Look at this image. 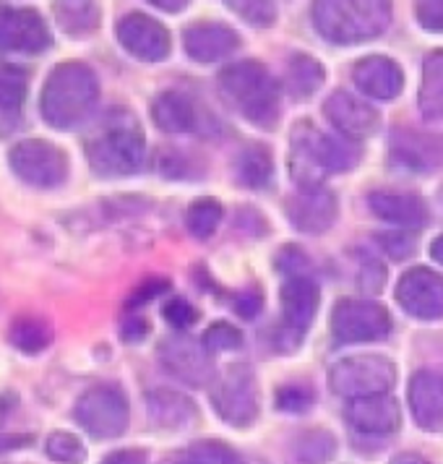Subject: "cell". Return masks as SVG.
<instances>
[{
    "instance_id": "cell-1",
    "label": "cell",
    "mask_w": 443,
    "mask_h": 464,
    "mask_svg": "<svg viewBox=\"0 0 443 464\" xmlns=\"http://www.w3.org/2000/svg\"><path fill=\"white\" fill-rule=\"evenodd\" d=\"M86 160L100 178L136 175L147 160V139L128 110H110L86 139Z\"/></svg>"
},
{
    "instance_id": "cell-2",
    "label": "cell",
    "mask_w": 443,
    "mask_h": 464,
    "mask_svg": "<svg viewBox=\"0 0 443 464\" xmlns=\"http://www.w3.org/2000/svg\"><path fill=\"white\" fill-rule=\"evenodd\" d=\"M100 100L97 73L82 61H65L55 65L43 84L40 115L50 128L71 130L89 121Z\"/></svg>"
},
{
    "instance_id": "cell-3",
    "label": "cell",
    "mask_w": 443,
    "mask_h": 464,
    "mask_svg": "<svg viewBox=\"0 0 443 464\" xmlns=\"http://www.w3.org/2000/svg\"><path fill=\"white\" fill-rule=\"evenodd\" d=\"M293 157L290 168L300 188H321L323 178L332 172H347L360 162V151L344 136L321 133L308 123L293 128Z\"/></svg>"
},
{
    "instance_id": "cell-4",
    "label": "cell",
    "mask_w": 443,
    "mask_h": 464,
    "mask_svg": "<svg viewBox=\"0 0 443 464\" xmlns=\"http://www.w3.org/2000/svg\"><path fill=\"white\" fill-rule=\"evenodd\" d=\"M311 16L326 43L358 44L389 29L391 5L383 0H321L311 8Z\"/></svg>"
},
{
    "instance_id": "cell-5",
    "label": "cell",
    "mask_w": 443,
    "mask_h": 464,
    "mask_svg": "<svg viewBox=\"0 0 443 464\" xmlns=\"http://www.w3.org/2000/svg\"><path fill=\"white\" fill-rule=\"evenodd\" d=\"M219 92L225 100L258 128L279 123V86L258 61H240L219 73Z\"/></svg>"
},
{
    "instance_id": "cell-6",
    "label": "cell",
    "mask_w": 443,
    "mask_h": 464,
    "mask_svg": "<svg viewBox=\"0 0 443 464\" xmlns=\"http://www.w3.org/2000/svg\"><path fill=\"white\" fill-rule=\"evenodd\" d=\"M8 168L14 175L32 188H61L68 178V154L53 141L24 139L8 151Z\"/></svg>"
},
{
    "instance_id": "cell-7",
    "label": "cell",
    "mask_w": 443,
    "mask_h": 464,
    "mask_svg": "<svg viewBox=\"0 0 443 464\" xmlns=\"http://www.w3.org/2000/svg\"><path fill=\"white\" fill-rule=\"evenodd\" d=\"M397 381L394 362L383 355H355V358L339 360L329 371V386L339 397H373V394H389V389Z\"/></svg>"
},
{
    "instance_id": "cell-8",
    "label": "cell",
    "mask_w": 443,
    "mask_h": 464,
    "mask_svg": "<svg viewBox=\"0 0 443 464\" xmlns=\"http://www.w3.org/2000/svg\"><path fill=\"white\" fill-rule=\"evenodd\" d=\"M211 404L225 422L235 428H248L258 418L254 371L246 362L227 365L211 381Z\"/></svg>"
},
{
    "instance_id": "cell-9",
    "label": "cell",
    "mask_w": 443,
    "mask_h": 464,
    "mask_svg": "<svg viewBox=\"0 0 443 464\" xmlns=\"http://www.w3.org/2000/svg\"><path fill=\"white\" fill-rule=\"evenodd\" d=\"M73 418L94 439H118L126 433L130 410L123 389L102 383L91 386L79 397L73 407Z\"/></svg>"
},
{
    "instance_id": "cell-10",
    "label": "cell",
    "mask_w": 443,
    "mask_h": 464,
    "mask_svg": "<svg viewBox=\"0 0 443 464\" xmlns=\"http://www.w3.org/2000/svg\"><path fill=\"white\" fill-rule=\"evenodd\" d=\"M332 332L339 342L355 344V342H379L391 332L389 311L371 303V300H339L332 311Z\"/></svg>"
},
{
    "instance_id": "cell-11",
    "label": "cell",
    "mask_w": 443,
    "mask_h": 464,
    "mask_svg": "<svg viewBox=\"0 0 443 464\" xmlns=\"http://www.w3.org/2000/svg\"><path fill=\"white\" fill-rule=\"evenodd\" d=\"M115 37L123 44L128 55L144 63H159L172 50V40L165 24H159L141 11H130L126 16H120L115 24Z\"/></svg>"
},
{
    "instance_id": "cell-12",
    "label": "cell",
    "mask_w": 443,
    "mask_h": 464,
    "mask_svg": "<svg viewBox=\"0 0 443 464\" xmlns=\"http://www.w3.org/2000/svg\"><path fill=\"white\" fill-rule=\"evenodd\" d=\"M50 44V29L34 8L0 5V50L40 55Z\"/></svg>"
},
{
    "instance_id": "cell-13",
    "label": "cell",
    "mask_w": 443,
    "mask_h": 464,
    "mask_svg": "<svg viewBox=\"0 0 443 464\" xmlns=\"http://www.w3.org/2000/svg\"><path fill=\"white\" fill-rule=\"evenodd\" d=\"M279 300H282V334L287 337V344L293 350L313 324L318 311V285L308 276L293 275L282 285Z\"/></svg>"
},
{
    "instance_id": "cell-14",
    "label": "cell",
    "mask_w": 443,
    "mask_h": 464,
    "mask_svg": "<svg viewBox=\"0 0 443 464\" xmlns=\"http://www.w3.org/2000/svg\"><path fill=\"white\" fill-rule=\"evenodd\" d=\"M397 300L409 316L422 321L443 318V276L428 266L404 272L397 285Z\"/></svg>"
},
{
    "instance_id": "cell-15",
    "label": "cell",
    "mask_w": 443,
    "mask_h": 464,
    "mask_svg": "<svg viewBox=\"0 0 443 464\" xmlns=\"http://www.w3.org/2000/svg\"><path fill=\"white\" fill-rule=\"evenodd\" d=\"M159 360L165 371L172 373L175 379L186 381L190 386H207L214 379L211 358L204 344L193 342L186 334L168 337L159 344Z\"/></svg>"
},
{
    "instance_id": "cell-16",
    "label": "cell",
    "mask_w": 443,
    "mask_h": 464,
    "mask_svg": "<svg viewBox=\"0 0 443 464\" xmlns=\"http://www.w3.org/2000/svg\"><path fill=\"white\" fill-rule=\"evenodd\" d=\"M323 115L347 139H368L380 128V115L350 92H334L323 102Z\"/></svg>"
},
{
    "instance_id": "cell-17",
    "label": "cell",
    "mask_w": 443,
    "mask_h": 464,
    "mask_svg": "<svg viewBox=\"0 0 443 464\" xmlns=\"http://www.w3.org/2000/svg\"><path fill=\"white\" fill-rule=\"evenodd\" d=\"M339 214L337 196L332 190L321 188H300L287 201V217L293 222V227L308 235L329 230L334 225Z\"/></svg>"
},
{
    "instance_id": "cell-18",
    "label": "cell",
    "mask_w": 443,
    "mask_h": 464,
    "mask_svg": "<svg viewBox=\"0 0 443 464\" xmlns=\"http://www.w3.org/2000/svg\"><path fill=\"white\" fill-rule=\"evenodd\" d=\"M183 44L188 58L196 63H217L227 55H233L240 47V37L233 26L219 22H198L186 29Z\"/></svg>"
},
{
    "instance_id": "cell-19",
    "label": "cell",
    "mask_w": 443,
    "mask_h": 464,
    "mask_svg": "<svg viewBox=\"0 0 443 464\" xmlns=\"http://www.w3.org/2000/svg\"><path fill=\"white\" fill-rule=\"evenodd\" d=\"M347 420L360 433H373V436L394 433L401 425L400 401L394 400L391 394L360 397V400L350 401Z\"/></svg>"
},
{
    "instance_id": "cell-20",
    "label": "cell",
    "mask_w": 443,
    "mask_h": 464,
    "mask_svg": "<svg viewBox=\"0 0 443 464\" xmlns=\"http://www.w3.org/2000/svg\"><path fill=\"white\" fill-rule=\"evenodd\" d=\"M409 407L420 428L443 430V373L418 371L409 381Z\"/></svg>"
},
{
    "instance_id": "cell-21",
    "label": "cell",
    "mask_w": 443,
    "mask_h": 464,
    "mask_svg": "<svg viewBox=\"0 0 443 464\" xmlns=\"http://www.w3.org/2000/svg\"><path fill=\"white\" fill-rule=\"evenodd\" d=\"M352 79L362 94L376 97V100H394L404 86V73L397 61L383 58V55H368L362 58L355 71Z\"/></svg>"
},
{
    "instance_id": "cell-22",
    "label": "cell",
    "mask_w": 443,
    "mask_h": 464,
    "mask_svg": "<svg viewBox=\"0 0 443 464\" xmlns=\"http://www.w3.org/2000/svg\"><path fill=\"white\" fill-rule=\"evenodd\" d=\"M29 94V71L16 63H0V136L22 126L24 102Z\"/></svg>"
},
{
    "instance_id": "cell-23",
    "label": "cell",
    "mask_w": 443,
    "mask_h": 464,
    "mask_svg": "<svg viewBox=\"0 0 443 464\" xmlns=\"http://www.w3.org/2000/svg\"><path fill=\"white\" fill-rule=\"evenodd\" d=\"M371 211L400 227H422L428 222V209L412 193H394V190H376L368 196Z\"/></svg>"
},
{
    "instance_id": "cell-24",
    "label": "cell",
    "mask_w": 443,
    "mask_h": 464,
    "mask_svg": "<svg viewBox=\"0 0 443 464\" xmlns=\"http://www.w3.org/2000/svg\"><path fill=\"white\" fill-rule=\"evenodd\" d=\"M147 410L151 422L159 428H168V430H183L198 420L196 404L188 397H183L178 392H168V389L147 394Z\"/></svg>"
},
{
    "instance_id": "cell-25",
    "label": "cell",
    "mask_w": 443,
    "mask_h": 464,
    "mask_svg": "<svg viewBox=\"0 0 443 464\" xmlns=\"http://www.w3.org/2000/svg\"><path fill=\"white\" fill-rule=\"evenodd\" d=\"M151 121L165 133H190L198 128V112L186 94L162 92L151 102Z\"/></svg>"
},
{
    "instance_id": "cell-26",
    "label": "cell",
    "mask_w": 443,
    "mask_h": 464,
    "mask_svg": "<svg viewBox=\"0 0 443 464\" xmlns=\"http://www.w3.org/2000/svg\"><path fill=\"white\" fill-rule=\"evenodd\" d=\"M235 178L246 188H266L274 178V165H272L269 149L264 144H251V147L243 149L235 160Z\"/></svg>"
},
{
    "instance_id": "cell-27",
    "label": "cell",
    "mask_w": 443,
    "mask_h": 464,
    "mask_svg": "<svg viewBox=\"0 0 443 464\" xmlns=\"http://www.w3.org/2000/svg\"><path fill=\"white\" fill-rule=\"evenodd\" d=\"M420 110L428 121L443 118V50H436L422 65Z\"/></svg>"
},
{
    "instance_id": "cell-28",
    "label": "cell",
    "mask_w": 443,
    "mask_h": 464,
    "mask_svg": "<svg viewBox=\"0 0 443 464\" xmlns=\"http://www.w3.org/2000/svg\"><path fill=\"white\" fill-rule=\"evenodd\" d=\"M337 457V439L326 428L303 430L293 443L295 464H329Z\"/></svg>"
},
{
    "instance_id": "cell-29",
    "label": "cell",
    "mask_w": 443,
    "mask_h": 464,
    "mask_svg": "<svg viewBox=\"0 0 443 464\" xmlns=\"http://www.w3.org/2000/svg\"><path fill=\"white\" fill-rule=\"evenodd\" d=\"M55 22L71 37L91 34L100 26V5L94 3H55Z\"/></svg>"
},
{
    "instance_id": "cell-30",
    "label": "cell",
    "mask_w": 443,
    "mask_h": 464,
    "mask_svg": "<svg viewBox=\"0 0 443 464\" xmlns=\"http://www.w3.org/2000/svg\"><path fill=\"white\" fill-rule=\"evenodd\" d=\"M323 79H326L323 65L318 63L316 58L297 53L287 61V89H290V94H295L300 100L311 97L318 86L323 84Z\"/></svg>"
},
{
    "instance_id": "cell-31",
    "label": "cell",
    "mask_w": 443,
    "mask_h": 464,
    "mask_svg": "<svg viewBox=\"0 0 443 464\" xmlns=\"http://www.w3.org/2000/svg\"><path fill=\"white\" fill-rule=\"evenodd\" d=\"M8 339H11V344H14L19 353H24V355H40L43 350H47L53 334H50V326H47L44 321L24 316L16 318V321L11 324Z\"/></svg>"
},
{
    "instance_id": "cell-32",
    "label": "cell",
    "mask_w": 443,
    "mask_h": 464,
    "mask_svg": "<svg viewBox=\"0 0 443 464\" xmlns=\"http://www.w3.org/2000/svg\"><path fill=\"white\" fill-rule=\"evenodd\" d=\"M222 204L217 201V198H198V201H193L188 209V230L193 237H198V240H207L214 235V230L219 227V222H222Z\"/></svg>"
},
{
    "instance_id": "cell-33",
    "label": "cell",
    "mask_w": 443,
    "mask_h": 464,
    "mask_svg": "<svg viewBox=\"0 0 443 464\" xmlns=\"http://www.w3.org/2000/svg\"><path fill=\"white\" fill-rule=\"evenodd\" d=\"M44 454L53 459V462L61 464H84L86 462V446L79 436L73 433H50L47 443H44Z\"/></svg>"
},
{
    "instance_id": "cell-34",
    "label": "cell",
    "mask_w": 443,
    "mask_h": 464,
    "mask_svg": "<svg viewBox=\"0 0 443 464\" xmlns=\"http://www.w3.org/2000/svg\"><path fill=\"white\" fill-rule=\"evenodd\" d=\"M186 464H243L240 454L225 441H196L186 451Z\"/></svg>"
},
{
    "instance_id": "cell-35",
    "label": "cell",
    "mask_w": 443,
    "mask_h": 464,
    "mask_svg": "<svg viewBox=\"0 0 443 464\" xmlns=\"http://www.w3.org/2000/svg\"><path fill=\"white\" fill-rule=\"evenodd\" d=\"M201 344L207 347L209 355H214V353H230V350H240L243 347V334H240V329H235L233 324L217 321V324H211L209 329L204 332Z\"/></svg>"
},
{
    "instance_id": "cell-36",
    "label": "cell",
    "mask_w": 443,
    "mask_h": 464,
    "mask_svg": "<svg viewBox=\"0 0 443 464\" xmlns=\"http://www.w3.org/2000/svg\"><path fill=\"white\" fill-rule=\"evenodd\" d=\"M227 8H233L235 14L251 26H272L276 22V5L274 3H264V0H230Z\"/></svg>"
},
{
    "instance_id": "cell-37",
    "label": "cell",
    "mask_w": 443,
    "mask_h": 464,
    "mask_svg": "<svg viewBox=\"0 0 443 464\" xmlns=\"http://www.w3.org/2000/svg\"><path fill=\"white\" fill-rule=\"evenodd\" d=\"M316 401V394L311 386H303V383H287L276 392V407L282 412H308Z\"/></svg>"
},
{
    "instance_id": "cell-38",
    "label": "cell",
    "mask_w": 443,
    "mask_h": 464,
    "mask_svg": "<svg viewBox=\"0 0 443 464\" xmlns=\"http://www.w3.org/2000/svg\"><path fill=\"white\" fill-rule=\"evenodd\" d=\"M162 316L168 318V324H172L175 329H188V326H193V321L198 318V311L190 305L188 300L175 297V300H168V303H165Z\"/></svg>"
},
{
    "instance_id": "cell-39",
    "label": "cell",
    "mask_w": 443,
    "mask_h": 464,
    "mask_svg": "<svg viewBox=\"0 0 443 464\" xmlns=\"http://www.w3.org/2000/svg\"><path fill=\"white\" fill-rule=\"evenodd\" d=\"M376 240H379L380 248L391 256V258H407V256H412V251H415V237L412 235H404V232H383Z\"/></svg>"
},
{
    "instance_id": "cell-40",
    "label": "cell",
    "mask_w": 443,
    "mask_h": 464,
    "mask_svg": "<svg viewBox=\"0 0 443 464\" xmlns=\"http://www.w3.org/2000/svg\"><path fill=\"white\" fill-rule=\"evenodd\" d=\"M233 308L237 311V316L255 318L261 314V308H264V295H261V290H258V287H248V290L237 293L233 300Z\"/></svg>"
},
{
    "instance_id": "cell-41",
    "label": "cell",
    "mask_w": 443,
    "mask_h": 464,
    "mask_svg": "<svg viewBox=\"0 0 443 464\" xmlns=\"http://www.w3.org/2000/svg\"><path fill=\"white\" fill-rule=\"evenodd\" d=\"M169 282L168 279H147L136 287V293L128 297V308H139V305H147L149 300L159 297L162 293H168Z\"/></svg>"
},
{
    "instance_id": "cell-42",
    "label": "cell",
    "mask_w": 443,
    "mask_h": 464,
    "mask_svg": "<svg viewBox=\"0 0 443 464\" xmlns=\"http://www.w3.org/2000/svg\"><path fill=\"white\" fill-rule=\"evenodd\" d=\"M360 290L362 293H380L383 282H386V269L380 266L379 261H365L358 275Z\"/></svg>"
},
{
    "instance_id": "cell-43",
    "label": "cell",
    "mask_w": 443,
    "mask_h": 464,
    "mask_svg": "<svg viewBox=\"0 0 443 464\" xmlns=\"http://www.w3.org/2000/svg\"><path fill=\"white\" fill-rule=\"evenodd\" d=\"M418 22L428 32H443V0L418 3Z\"/></svg>"
},
{
    "instance_id": "cell-44",
    "label": "cell",
    "mask_w": 443,
    "mask_h": 464,
    "mask_svg": "<svg viewBox=\"0 0 443 464\" xmlns=\"http://www.w3.org/2000/svg\"><path fill=\"white\" fill-rule=\"evenodd\" d=\"M102 464H149V459L147 451H141V449H120V451L107 454Z\"/></svg>"
},
{
    "instance_id": "cell-45",
    "label": "cell",
    "mask_w": 443,
    "mask_h": 464,
    "mask_svg": "<svg viewBox=\"0 0 443 464\" xmlns=\"http://www.w3.org/2000/svg\"><path fill=\"white\" fill-rule=\"evenodd\" d=\"M149 334V324L144 318H128L126 324L120 326V337L130 342V344H136V342H141V339H147Z\"/></svg>"
},
{
    "instance_id": "cell-46",
    "label": "cell",
    "mask_w": 443,
    "mask_h": 464,
    "mask_svg": "<svg viewBox=\"0 0 443 464\" xmlns=\"http://www.w3.org/2000/svg\"><path fill=\"white\" fill-rule=\"evenodd\" d=\"M29 443H34V436H26V433H0V454L19 451V449H26Z\"/></svg>"
},
{
    "instance_id": "cell-47",
    "label": "cell",
    "mask_w": 443,
    "mask_h": 464,
    "mask_svg": "<svg viewBox=\"0 0 443 464\" xmlns=\"http://www.w3.org/2000/svg\"><path fill=\"white\" fill-rule=\"evenodd\" d=\"M391 464H430L425 457H420V454H397L394 459H391Z\"/></svg>"
},
{
    "instance_id": "cell-48",
    "label": "cell",
    "mask_w": 443,
    "mask_h": 464,
    "mask_svg": "<svg viewBox=\"0 0 443 464\" xmlns=\"http://www.w3.org/2000/svg\"><path fill=\"white\" fill-rule=\"evenodd\" d=\"M151 5L165 8V11H172V14H178V11H183V8H186V3H165V0H154Z\"/></svg>"
},
{
    "instance_id": "cell-49",
    "label": "cell",
    "mask_w": 443,
    "mask_h": 464,
    "mask_svg": "<svg viewBox=\"0 0 443 464\" xmlns=\"http://www.w3.org/2000/svg\"><path fill=\"white\" fill-rule=\"evenodd\" d=\"M430 256H433L436 261H441L443 264V235L433 240V246H430Z\"/></svg>"
},
{
    "instance_id": "cell-50",
    "label": "cell",
    "mask_w": 443,
    "mask_h": 464,
    "mask_svg": "<svg viewBox=\"0 0 443 464\" xmlns=\"http://www.w3.org/2000/svg\"><path fill=\"white\" fill-rule=\"evenodd\" d=\"M169 464H186V462H169Z\"/></svg>"
}]
</instances>
